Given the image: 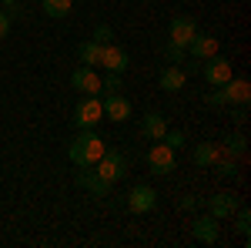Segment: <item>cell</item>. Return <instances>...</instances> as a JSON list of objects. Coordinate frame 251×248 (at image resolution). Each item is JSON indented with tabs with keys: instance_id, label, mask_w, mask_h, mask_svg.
Wrapping results in <instances>:
<instances>
[{
	"instance_id": "6da1fadb",
	"label": "cell",
	"mask_w": 251,
	"mask_h": 248,
	"mask_svg": "<svg viewBox=\"0 0 251 248\" xmlns=\"http://www.w3.org/2000/svg\"><path fill=\"white\" fill-rule=\"evenodd\" d=\"M104 151H107V144H104V138H100L94 128H84V131L67 144V158H71L77 168H94Z\"/></svg>"
},
{
	"instance_id": "7a4b0ae2",
	"label": "cell",
	"mask_w": 251,
	"mask_h": 248,
	"mask_svg": "<svg viewBox=\"0 0 251 248\" xmlns=\"http://www.w3.org/2000/svg\"><path fill=\"white\" fill-rule=\"evenodd\" d=\"M248 97H251V84L245 81V77H231V81H225L218 91H211V94L204 97L208 104H228V108H241V104H248Z\"/></svg>"
},
{
	"instance_id": "3957f363",
	"label": "cell",
	"mask_w": 251,
	"mask_h": 248,
	"mask_svg": "<svg viewBox=\"0 0 251 248\" xmlns=\"http://www.w3.org/2000/svg\"><path fill=\"white\" fill-rule=\"evenodd\" d=\"M144 161H148L151 174H171L174 168H177V151L168 148L164 141H154V144L148 148V154H144Z\"/></svg>"
},
{
	"instance_id": "277c9868",
	"label": "cell",
	"mask_w": 251,
	"mask_h": 248,
	"mask_svg": "<svg viewBox=\"0 0 251 248\" xmlns=\"http://www.w3.org/2000/svg\"><path fill=\"white\" fill-rule=\"evenodd\" d=\"M97 168V178H104L107 185H114V181H121L124 178V171H127V161H124V154L117 151V148H107V151L100 154V161L94 165Z\"/></svg>"
},
{
	"instance_id": "5b68a950",
	"label": "cell",
	"mask_w": 251,
	"mask_h": 248,
	"mask_svg": "<svg viewBox=\"0 0 251 248\" xmlns=\"http://www.w3.org/2000/svg\"><path fill=\"white\" fill-rule=\"evenodd\" d=\"M100 121H104V104H100V97L84 94V101L74 108V124L84 131V128H97Z\"/></svg>"
},
{
	"instance_id": "8992f818",
	"label": "cell",
	"mask_w": 251,
	"mask_h": 248,
	"mask_svg": "<svg viewBox=\"0 0 251 248\" xmlns=\"http://www.w3.org/2000/svg\"><path fill=\"white\" fill-rule=\"evenodd\" d=\"M154 205H157V191L151 185H134V188L127 191V211L148 215V211H154Z\"/></svg>"
},
{
	"instance_id": "52a82bcc",
	"label": "cell",
	"mask_w": 251,
	"mask_h": 248,
	"mask_svg": "<svg viewBox=\"0 0 251 248\" xmlns=\"http://www.w3.org/2000/svg\"><path fill=\"white\" fill-rule=\"evenodd\" d=\"M201 64H204V67H201V71H204V81H208L211 87H221L225 81H231V77H234V74H231V60L221 57V54H214V57L201 60Z\"/></svg>"
},
{
	"instance_id": "ba28073f",
	"label": "cell",
	"mask_w": 251,
	"mask_h": 248,
	"mask_svg": "<svg viewBox=\"0 0 251 248\" xmlns=\"http://www.w3.org/2000/svg\"><path fill=\"white\" fill-rule=\"evenodd\" d=\"M71 87L74 91H80V94H94V97H100V77H97V71L94 67H74L71 71Z\"/></svg>"
},
{
	"instance_id": "9c48e42d",
	"label": "cell",
	"mask_w": 251,
	"mask_h": 248,
	"mask_svg": "<svg viewBox=\"0 0 251 248\" xmlns=\"http://www.w3.org/2000/svg\"><path fill=\"white\" fill-rule=\"evenodd\" d=\"M194 34H198V24H194L191 17H171L168 44H177V47H184V51H188V44H191Z\"/></svg>"
},
{
	"instance_id": "30bf717a",
	"label": "cell",
	"mask_w": 251,
	"mask_h": 248,
	"mask_svg": "<svg viewBox=\"0 0 251 248\" xmlns=\"http://www.w3.org/2000/svg\"><path fill=\"white\" fill-rule=\"evenodd\" d=\"M201 205H208V215H214V218L221 221V218H231L241 201L234 198L231 191H218V194H211V198H208V201H201Z\"/></svg>"
},
{
	"instance_id": "8fae6325",
	"label": "cell",
	"mask_w": 251,
	"mask_h": 248,
	"mask_svg": "<svg viewBox=\"0 0 251 248\" xmlns=\"http://www.w3.org/2000/svg\"><path fill=\"white\" fill-rule=\"evenodd\" d=\"M127 64H131V57H127V51H124V47H117V44H104L100 67H104L107 74H124V71H127Z\"/></svg>"
},
{
	"instance_id": "7c38bea8",
	"label": "cell",
	"mask_w": 251,
	"mask_h": 248,
	"mask_svg": "<svg viewBox=\"0 0 251 248\" xmlns=\"http://www.w3.org/2000/svg\"><path fill=\"white\" fill-rule=\"evenodd\" d=\"M104 121H114V124H121V121H127L131 117V101L124 94H104Z\"/></svg>"
},
{
	"instance_id": "4fadbf2b",
	"label": "cell",
	"mask_w": 251,
	"mask_h": 248,
	"mask_svg": "<svg viewBox=\"0 0 251 248\" xmlns=\"http://www.w3.org/2000/svg\"><path fill=\"white\" fill-rule=\"evenodd\" d=\"M218 37H211V34H194L191 37V44H188V54H191L194 60H208V57H214L218 54Z\"/></svg>"
},
{
	"instance_id": "5bb4252c",
	"label": "cell",
	"mask_w": 251,
	"mask_h": 248,
	"mask_svg": "<svg viewBox=\"0 0 251 248\" xmlns=\"http://www.w3.org/2000/svg\"><path fill=\"white\" fill-rule=\"evenodd\" d=\"M191 235L198 238V242H204V245H214V242H218V218H214V215H201V218H194Z\"/></svg>"
},
{
	"instance_id": "9a60e30c",
	"label": "cell",
	"mask_w": 251,
	"mask_h": 248,
	"mask_svg": "<svg viewBox=\"0 0 251 248\" xmlns=\"http://www.w3.org/2000/svg\"><path fill=\"white\" fill-rule=\"evenodd\" d=\"M157 81H161V91H171V94H177V91L188 84V74H184L177 64H168V67L161 71V77H157Z\"/></svg>"
},
{
	"instance_id": "2e32d148",
	"label": "cell",
	"mask_w": 251,
	"mask_h": 248,
	"mask_svg": "<svg viewBox=\"0 0 251 248\" xmlns=\"http://www.w3.org/2000/svg\"><path fill=\"white\" fill-rule=\"evenodd\" d=\"M164 131H168V121H164V114L148 111V117L141 121V134H144V138H151V141H161V138H164Z\"/></svg>"
},
{
	"instance_id": "e0dca14e",
	"label": "cell",
	"mask_w": 251,
	"mask_h": 248,
	"mask_svg": "<svg viewBox=\"0 0 251 248\" xmlns=\"http://www.w3.org/2000/svg\"><path fill=\"white\" fill-rule=\"evenodd\" d=\"M77 185H80V188H87L94 198H107V194H111V185H107L104 178H97L94 171H87V168L77 174Z\"/></svg>"
},
{
	"instance_id": "ac0fdd59",
	"label": "cell",
	"mask_w": 251,
	"mask_h": 248,
	"mask_svg": "<svg viewBox=\"0 0 251 248\" xmlns=\"http://www.w3.org/2000/svg\"><path fill=\"white\" fill-rule=\"evenodd\" d=\"M221 154H225V151H221V144H214V141H201V144L194 148V165H198V168H211Z\"/></svg>"
},
{
	"instance_id": "d6986e66",
	"label": "cell",
	"mask_w": 251,
	"mask_h": 248,
	"mask_svg": "<svg viewBox=\"0 0 251 248\" xmlns=\"http://www.w3.org/2000/svg\"><path fill=\"white\" fill-rule=\"evenodd\" d=\"M100 54H104V44H97L94 37L84 40V44L77 47V57H80L84 67H100Z\"/></svg>"
},
{
	"instance_id": "ffe728a7",
	"label": "cell",
	"mask_w": 251,
	"mask_h": 248,
	"mask_svg": "<svg viewBox=\"0 0 251 248\" xmlns=\"http://www.w3.org/2000/svg\"><path fill=\"white\" fill-rule=\"evenodd\" d=\"M71 7H74V0H44V14H47V17H54V20L67 17V14H71Z\"/></svg>"
},
{
	"instance_id": "44dd1931",
	"label": "cell",
	"mask_w": 251,
	"mask_h": 248,
	"mask_svg": "<svg viewBox=\"0 0 251 248\" xmlns=\"http://www.w3.org/2000/svg\"><path fill=\"white\" fill-rule=\"evenodd\" d=\"M221 151L231 154V158H241L245 154V134H228L225 144H221Z\"/></svg>"
},
{
	"instance_id": "7402d4cb",
	"label": "cell",
	"mask_w": 251,
	"mask_h": 248,
	"mask_svg": "<svg viewBox=\"0 0 251 248\" xmlns=\"http://www.w3.org/2000/svg\"><path fill=\"white\" fill-rule=\"evenodd\" d=\"M211 168H214L218 174H221V178H231V174H238V161H234L231 154H221V158L214 161Z\"/></svg>"
},
{
	"instance_id": "603a6c76",
	"label": "cell",
	"mask_w": 251,
	"mask_h": 248,
	"mask_svg": "<svg viewBox=\"0 0 251 248\" xmlns=\"http://www.w3.org/2000/svg\"><path fill=\"white\" fill-rule=\"evenodd\" d=\"M234 215H238V218H234V231H238L241 238H248V235H251V211L238 205V211H234Z\"/></svg>"
},
{
	"instance_id": "cb8c5ba5",
	"label": "cell",
	"mask_w": 251,
	"mask_h": 248,
	"mask_svg": "<svg viewBox=\"0 0 251 248\" xmlns=\"http://www.w3.org/2000/svg\"><path fill=\"white\" fill-rule=\"evenodd\" d=\"M100 94H121V74L100 77Z\"/></svg>"
},
{
	"instance_id": "d4e9b609",
	"label": "cell",
	"mask_w": 251,
	"mask_h": 248,
	"mask_svg": "<svg viewBox=\"0 0 251 248\" xmlns=\"http://www.w3.org/2000/svg\"><path fill=\"white\" fill-rule=\"evenodd\" d=\"M164 57H168V64H184L188 51H184V47H177V44H168V47H164Z\"/></svg>"
},
{
	"instance_id": "484cf974",
	"label": "cell",
	"mask_w": 251,
	"mask_h": 248,
	"mask_svg": "<svg viewBox=\"0 0 251 248\" xmlns=\"http://www.w3.org/2000/svg\"><path fill=\"white\" fill-rule=\"evenodd\" d=\"M161 141H164L168 148H174V151H177V148L184 144V131H164V138H161Z\"/></svg>"
},
{
	"instance_id": "4316f807",
	"label": "cell",
	"mask_w": 251,
	"mask_h": 248,
	"mask_svg": "<svg viewBox=\"0 0 251 248\" xmlns=\"http://www.w3.org/2000/svg\"><path fill=\"white\" fill-rule=\"evenodd\" d=\"M111 37H114V34H111L107 24H97V27H94V40H97V44H111Z\"/></svg>"
},
{
	"instance_id": "83f0119b",
	"label": "cell",
	"mask_w": 251,
	"mask_h": 248,
	"mask_svg": "<svg viewBox=\"0 0 251 248\" xmlns=\"http://www.w3.org/2000/svg\"><path fill=\"white\" fill-rule=\"evenodd\" d=\"M10 24H14V14L10 10H0V37L10 34Z\"/></svg>"
},
{
	"instance_id": "f1b7e54d",
	"label": "cell",
	"mask_w": 251,
	"mask_h": 248,
	"mask_svg": "<svg viewBox=\"0 0 251 248\" xmlns=\"http://www.w3.org/2000/svg\"><path fill=\"white\" fill-rule=\"evenodd\" d=\"M177 205H181V208H194V205H198V198H194V194H188V198H181Z\"/></svg>"
},
{
	"instance_id": "f546056e",
	"label": "cell",
	"mask_w": 251,
	"mask_h": 248,
	"mask_svg": "<svg viewBox=\"0 0 251 248\" xmlns=\"http://www.w3.org/2000/svg\"><path fill=\"white\" fill-rule=\"evenodd\" d=\"M0 3H3V7H7L10 14H17V3H20V0H0Z\"/></svg>"
}]
</instances>
